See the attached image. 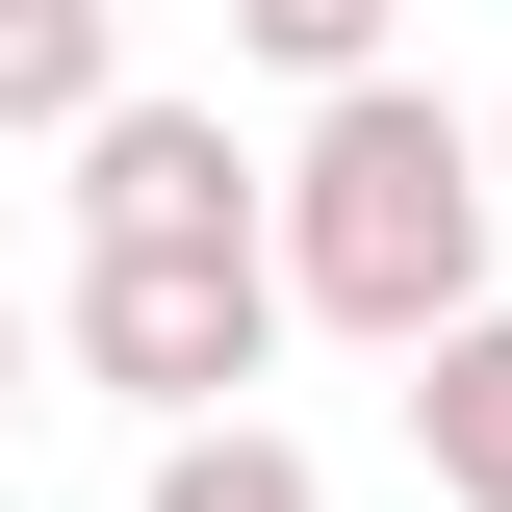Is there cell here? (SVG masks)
Wrapping results in <instances>:
<instances>
[{
	"instance_id": "cell-1",
	"label": "cell",
	"mask_w": 512,
	"mask_h": 512,
	"mask_svg": "<svg viewBox=\"0 0 512 512\" xmlns=\"http://www.w3.org/2000/svg\"><path fill=\"white\" fill-rule=\"evenodd\" d=\"M487 231H512V154L436 103V77H333L308 103V154H282V282H308L333 333L436 359V333L487 308Z\"/></svg>"
},
{
	"instance_id": "cell-2",
	"label": "cell",
	"mask_w": 512,
	"mask_h": 512,
	"mask_svg": "<svg viewBox=\"0 0 512 512\" xmlns=\"http://www.w3.org/2000/svg\"><path fill=\"white\" fill-rule=\"evenodd\" d=\"M282 308H308L282 231H103L77 256V384H128V410L180 436V410H231V384L282 359Z\"/></svg>"
},
{
	"instance_id": "cell-3",
	"label": "cell",
	"mask_w": 512,
	"mask_h": 512,
	"mask_svg": "<svg viewBox=\"0 0 512 512\" xmlns=\"http://www.w3.org/2000/svg\"><path fill=\"white\" fill-rule=\"evenodd\" d=\"M103 231H282L256 154H231V103H103V128H77V256H103Z\"/></svg>"
},
{
	"instance_id": "cell-4",
	"label": "cell",
	"mask_w": 512,
	"mask_h": 512,
	"mask_svg": "<svg viewBox=\"0 0 512 512\" xmlns=\"http://www.w3.org/2000/svg\"><path fill=\"white\" fill-rule=\"evenodd\" d=\"M410 461H436V512H512V308H461L410 359Z\"/></svg>"
},
{
	"instance_id": "cell-5",
	"label": "cell",
	"mask_w": 512,
	"mask_h": 512,
	"mask_svg": "<svg viewBox=\"0 0 512 512\" xmlns=\"http://www.w3.org/2000/svg\"><path fill=\"white\" fill-rule=\"evenodd\" d=\"M128 103V0H0V128H103Z\"/></svg>"
},
{
	"instance_id": "cell-6",
	"label": "cell",
	"mask_w": 512,
	"mask_h": 512,
	"mask_svg": "<svg viewBox=\"0 0 512 512\" xmlns=\"http://www.w3.org/2000/svg\"><path fill=\"white\" fill-rule=\"evenodd\" d=\"M154 512H333V487H308V436H256V410H180V436H154Z\"/></svg>"
},
{
	"instance_id": "cell-7",
	"label": "cell",
	"mask_w": 512,
	"mask_h": 512,
	"mask_svg": "<svg viewBox=\"0 0 512 512\" xmlns=\"http://www.w3.org/2000/svg\"><path fill=\"white\" fill-rule=\"evenodd\" d=\"M231 26L308 77V103H333V77H384V26H410V0H231Z\"/></svg>"
},
{
	"instance_id": "cell-8",
	"label": "cell",
	"mask_w": 512,
	"mask_h": 512,
	"mask_svg": "<svg viewBox=\"0 0 512 512\" xmlns=\"http://www.w3.org/2000/svg\"><path fill=\"white\" fill-rule=\"evenodd\" d=\"M0 384H26V308H0Z\"/></svg>"
},
{
	"instance_id": "cell-9",
	"label": "cell",
	"mask_w": 512,
	"mask_h": 512,
	"mask_svg": "<svg viewBox=\"0 0 512 512\" xmlns=\"http://www.w3.org/2000/svg\"><path fill=\"white\" fill-rule=\"evenodd\" d=\"M487 154H512V103H487Z\"/></svg>"
}]
</instances>
